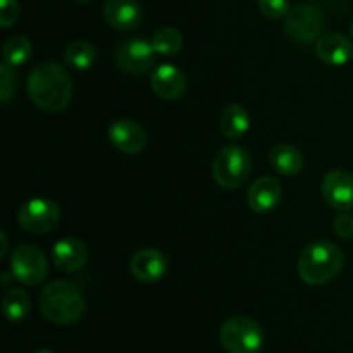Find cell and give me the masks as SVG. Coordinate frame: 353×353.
I'll return each instance as SVG.
<instances>
[{"mask_svg":"<svg viewBox=\"0 0 353 353\" xmlns=\"http://www.w3.org/2000/svg\"><path fill=\"white\" fill-rule=\"evenodd\" d=\"M334 233L340 238H352L353 236V216L348 212H341L333 221Z\"/></svg>","mask_w":353,"mask_h":353,"instance_id":"27","label":"cell"},{"mask_svg":"<svg viewBox=\"0 0 353 353\" xmlns=\"http://www.w3.org/2000/svg\"><path fill=\"white\" fill-rule=\"evenodd\" d=\"M0 238H2V252H0V257H6L7 247H9V241H7L6 231H0Z\"/></svg>","mask_w":353,"mask_h":353,"instance_id":"28","label":"cell"},{"mask_svg":"<svg viewBox=\"0 0 353 353\" xmlns=\"http://www.w3.org/2000/svg\"><path fill=\"white\" fill-rule=\"evenodd\" d=\"M219 340L230 353H261L264 331L250 317L234 316L221 326Z\"/></svg>","mask_w":353,"mask_h":353,"instance_id":"4","label":"cell"},{"mask_svg":"<svg viewBox=\"0 0 353 353\" xmlns=\"http://www.w3.org/2000/svg\"><path fill=\"white\" fill-rule=\"evenodd\" d=\"M109 141L123 154H138L147 145V134L138 123L131 119H116L109 126Z\"/></svg>","mask_w":353,"mask_h":353,"instance_id":"11","label":"cell"},{"mask_svg":"<svg viewBox=\"0 0 353 353\" xmlns=\"http://www.w3.org/2000/svg\"><path fill=\"white\" fill-rule=\"evenodd\" d=\"M52 261L59 271L76 272L88 261V250L78 238H62L52 248Z\"/></svg>","mask_w":353,"mask_h":353,"instance_id":"14","label":"cell"},{"mask_svg":"<svg viewBox=\"0 0 353 353\" xmlns=\"http://www.w3.org/2000/svg\"><path fill=\"white\" fill-rule=\"evenodd\" d=\"M323 196L333 209L348 212L353 209V176L350 172L333 169L323 179Z\"/></svg>","mask_w":353,"mask_h":353,"instance_id":"10","label":"cell"},{"mask_svg":"<svg viewBox=\"0 0 353 353\" xmlns=\"http://www.w3.org/2000/svg\"><path fill=\"white\" fill-rule=\"evenodd\" d=\"M61 219V209L55 202L48 199H31L21 205L17 212V221L21 228L30 233H48L57 226Z\"/></svg>","mask_w":353,"mask_h":353,"instance_id":"8","label":"cell"},{"mask_svg":"<svg viewBox=\"0 0 353 353\" xmlns=\"http://www.w3.org/2000/svg\"><path fill=\"white\" fill-rule=\"evenodd\" d=\"M259 10L269 19H279L288 14L290 0H259Z\"/></svg>","mask_w":353,"mask_h":353,"instance_id":"25","label":"cell"},{"mask_svg":"<svg viewBox=\"0 0 353 353\" xmlns=\"http://www.w3.org/2000/svg\"><path fill=\"white\" fill-rule=\"evenodd\" d=\"M2 310L10 323H19L30 314V296L21 288L9 290L2 299Z\"/></svg>","mask_w":353,"mask_h":353,"instance_id":"20","label":"cell"},{"mask_svg":"<svg viewBox=\"0 0 353 353\" xmlns=\"http://www.w3.org/2000/svg\"><path fill=\"white\" fill-rule=\"evenodd\" d=\"M10 274L21 285L37 286L45 279L48 272L47 259L40 248L33 245H19L14 248L10 257Z\"/></svg>","mask_w":353,"mask_h":353,"instance_id":"7","label":"cell"},{"mask_svg":"<svg viewBox=\"0 0 353 353\" xmlns=\"http://www.w3.org/2000/svg\"><path fill=\"white\" fill-rule=\"evenodd\" d=\"M269 161H271L272 169L281 176H295L303 168V154L299 148L288 143L272 147Z\"/></svg>","mask_w":353,"mask_h":353,"instance_id":"18","label":"cell"},{"mask_svg":"<svg viewBox=\"0 0 353 353\" xmlns=\"http://www.w3.org/2000/svg\"><path fill=\"white\" fill-rule=\"evenodd\" d=\"M154 45L145 38H131L117 47V65L131 76L143 74L154 64Z\"/></svg>","mask_w":353,"mask_h":353,"instance_id":"9","label":"cell"},{"mask_svg":"<svg viewBox=\"0 0 353 353\" xmlns=\"http://www.w3.org/2000/svg\"><path fill=\"white\" fill-rule=\"evenodd\" d=\"M17 19H19L17 0H0V24H2V28L12 26Z\"/></svg>","mask_w":353,"mask_h":353,"instance_id":"26","label":"cell"},{"mask_svg":"<svg viewBox=\"0 0 353 353\" xmlns=\"http://www.w3.org/2000/svg\"><path fill=\"white\" fill-rule=\"evenodd\" d=\"M97 59V48L90 41L76 40L71 41L65 48L64 61L65 64L74 69H90Z\"/></svg>","mask_w":353,"mask_h":353,"instance_id":"21","label":"cell"},{"mask_svg":"<svg viewBox=\"0 0 353 353\" xmlns=\"http://www.w3.org/2000/svg\"><path fill=\"white\" fill-rule=\"evenodd\" d=\"M317 57L330 65H343L353 57V43L341 33H326L317 40Z\"/></svg>","mask_w":353,"mask_h":353,"instance_id":"17","label":"cell"},{"mask_svg":"<svg viewBox=\"0 0 353 353\" xmlns=\"http://www.w3.org/2000/svg\"><path fill=\"white\" fill-rule=\"evenodd\" d=\"M285 31L293 41L312 43L323 37L324 16L317 7L300 3L292 7L285 16Z\"/></svg>","mask_w":353,"mask_h":353,"instance_id":"6","label":"cell"},{"mask_svg":"<svg viewBox=\"0 0 353 353\" xmlns=\"http://www.w3.org/2000/svg\"><path fill=\"white\" fill-rule=\"evenodd\" d=\"M131 274L141 283H154L168 271V261L164 254L155 248H143L137 252L130 262Z\"/></svg>","mask_w":353,"mask_h":353,"instance_id":"15","label":"cell"},{"mask_svg":"<svg viewBox=\"0 0 353 353\" xmlns=\"http://www.w3.org/2000/svg\"><path fill=\"white\" fill-rule=\"evenodd\" d=\"M86 309L81 290L71 281L57 279L41 290L40 310L45 319L54 324L68 326L78 323Z\"/></svg>","mask_w":353,"mask_h":353,"instance_id":"2","label":"cell"},{"mask_svg":"<svg viewBox=\"0 0 353 353\" xmlns=\"http://www.w3.org/2000/svg\"><path fill=\"white\" fill-rule=\"evenodd\" d=\"M252 171L250 155L240 145H226L217 152L212 164L214 179L226 190L238 188L247 181Z\"/></svg>","mask_w":353,"mask_h":353,"instance_id":"5","label":"cell"},{"mask_svg":"<svg viewBox=\"0 0 353 353\" xmlns=\"http://www.w3.org/2000/svg\"><path fill=\"white\" fill-rule=\"evenodd\" d=\"M14 90H16V74H14V68L3 62V64L0 65V100H2V103H7L12 99Z\"/></svg>","mask_w":353,"mask_h":353,"instance_id":"24","label":"cell"},{"mask_svg":"<svg viewBox=\"0 0 353 353\" xmlns=\"http://www.w3.org/2000/svg\"><path fill=\"white\" fill-rule=\"evenodd\" d=\"M33 353H54L52 350H48V348H40V350L33 352Z\"/></svg>","mask_w":353,"mask_h":353,"instance_id":"29","label":"cell"},{"mask_svg":"<svg viewBox=\"0 0 353 353\" xmlns=\"http://www.w3.org/2000/svg\"><path fill=\"white\" fill-rule=\"evenodd\" d=\"M221 133L228 138H240L250 130V114L240 103L228 105L219 117Z\"/></svg>","mask_w":353,"mask_h":353,"instance_id":"19","label":"cell"},{"mask_svg":"<svg viewBox=\"0 0 353 353\" xmlns=\"http://www.w3.org/2000/svg\"><path fill=\"white\" fill-rule=\"evenodd\" d=\"M3 62L12 68H19V65L26 64L31 57V43L28 38L24 37H12L6 41L2 52Z\"/></svg>","mask_w":353,"mask_h":353,"instance_id":"22","label":"cell"},{"mask_svg":"<svg viewBox=\"0 0 353 353\" xmlns=\"http://www.w3.org/2000/svg\"><path fill=\"white\" fill-rule=\"evenodd\" d=\"M141 7L137 0H107L103 6V19L110 28L131 31L141 23Z\"/></svg>","mask_w":353,"mask_h":353,"instance_id":"12","label":"cell"},{"mask_svg":"<svg viewBox=\"0 0 353 353\" xmlns=\"http://www.w3.org/2000/svg\"><path fill=\"white\" fill-rule=\"evenodd\" d=\"M150 86L161 99L176 100L186 90L185 72L172 64H161L152 72Z\"/></svg>","mask_w":353,"mask_h":353,"instance_id":"13","label":"cell"},{"mask_svg":"<svg viewBox=\"0 0 353 353\" xmlns=\"http://www.w3.org/2000/svg\"><path fill=\"white\" fill-rule=\"evenodd\" d=\"M345 265V255L331 241L309 243L299 259V276L309 286H321L336 278Z\"/></svg>","mask_w":353,"mask_h":353,"instance_id":"3","label":"cell"},{"mask_svg":"<svg viewBox=\"0 0 353 353\" xmlns=\"http://www.w3.org/2000/svg\"><path fill=\"white\" fill-rule=\"evenodd\" d=\"M28 93L38 109L59 112L71 102V76L57 62H43L31 71L28 78Z\"/></svg>","mask_w":353,"mask_h":353,"instance_id":"1","label":"cell"},{"mask_svg":"<svg viewBox=\"0 0 353 353\" xmlns=\"http://www.w3.org/2000/svg\"><path fill=\"white\" fill-rule=\"evenodd\" d=\"M78 2H88V0H78Z\"/></svg>","mask_w":353,"mask_h":353,"instance_id":"31","label":"cell"},{"mask_svg":"<svg viewBox=\"0 0 353 353\" xmlns=\"http://www.w3.org/2000/svg\"><path fill=\"white\" fill-rule=\"evenodd\" d=\"M281 200V185L276 178L262 176L252 183L247 193V202L254 212L268 214L276 209Z\"/></svg>","mask_w":353,"mask_h":353,"instance_id":"16","label":"cell"},{"mask_svg":"<svg viewBox=\"0 0 353 353\" xmlns=\"http://www.w3.org/2000/svg\"><path fill=\"white\" fill-rule=\"evenodd\" d=\"M155 52L161 55H176L183 47V34L176 28H161L152 38Z\"/></svg>","mask_w":353,"mask_h":353,"instance_id":"23","label":"cell"},{"mask_svg":"<svg viewBox=\"0 0 353 353\" xmlns=\"http://www.w3.org/2000/svg\"><path fill=\"white\" fill-rule=\"evenodd\" d=\"M352 37H353V21H352Z\"/></svg>","mask_w":353,"mask_h":353,"instance_id":"30","label":"cell"}]
</instances>
